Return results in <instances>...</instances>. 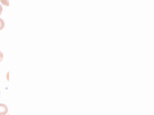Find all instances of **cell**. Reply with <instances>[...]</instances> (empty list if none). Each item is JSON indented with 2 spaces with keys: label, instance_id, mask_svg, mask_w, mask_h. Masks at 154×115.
Wrapping results in <instances>:
<instances>
[{
  "label": "cell",
  "instance_id": "cell-1",
  "mask_svg": "<svg viewBox=\"0 0 154 115\" xmlns=\"http://www.w3.org/2000/svg\"><path fill=\"white\" fill-rule=\"evenodd\" d=\"M8 111V107L5 104H0V115H6Z\"/></svg>",
  "mask_w": 154,
  "mask_h": 115
},
{
  "label": "cell",
  "instance_id": "cell-2",
  "mask_svg": "<svg viewBox=\"0 0 154 115\" xmlns=\"http://www.w3.org/2000/svg\"><path fill=\"white\" fill-rule=\"evenodd\" d=\"M5 27V23H4V21L2 19H0V31L2 30Z\"/></svg>",
  "mask_w": 154,
  "mask_h": 115
},
{
  "label": "cell",
  "instance_id": "cell-3",
  "mask_svg": "<svg viewBox=\"0 0 154 115\" xmlns=\"http://www.w3.org/2000/svg\"><path fill=\"white\" fill-rule=\"evenodd\" d=\"M0 2H2V4L5 5H9V1H5V0H1Z\"/></svg>",
  "mask_w": 154,
  "mask_h": 115
},
{
  "label": "cell",
  "instance_id": "cell-4",
  "mask_svg": "<svg viewBox=\"0 0 154 115\" xmlns=\"http://www.w3.org/2000/svg\"><path fill=\"white\" fill-rule=\"evenodd\" d=\"M3 53L2 52H1V51H0V62H1V61H2V59H3Z\"/></svg>",
  "mask_w": 154,
  "mask_h": 115
},
{
  "label": "cell",
  "instance_id": "cell-5",
  "mask_svg": "<svg viewBox=\"0 0 154 115\" xmlns=\"http://www.w3.org/2000/svg\"><path fill=\"white\" fill-rule=\"evenodd\" d=\"M2 5H0V15L2 14Z\"/></svg>",
  "mask_w": 154,
  "mask_h": 115
},
{
  "label": "cell",
  "instance_id": "cell-6",
  "mask_svg": "<svg viewBox=\"0 0 154 115\" xmlns=\"http://www.w3.org/2000/svg\"><path fill=\"white\" fill-rule=\"evenodd\" d=\"M7 115H9V114H7Z\"/></svg>",
  "mask_w": 154,
  "mask_h": 115
}]
</instances>
